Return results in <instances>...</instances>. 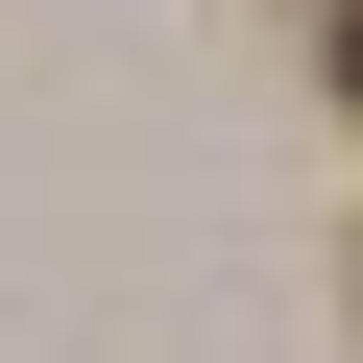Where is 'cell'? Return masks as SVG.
Listing matches in <instances>:
<instances>
[{"mask_svg": "<svg viewBox=\"0 0 363 363\" xmlns=\"http://www.w3.org/2000/svg\"><path fill=\"white\" fill-rule=\"evenodd\" d=\"M339 97H363V25H339Z\"/></svg>", "mask_w": 363, "mask_h": 363, "instance_id": "6da1fadb", "label": "cell"}]
</instances>
